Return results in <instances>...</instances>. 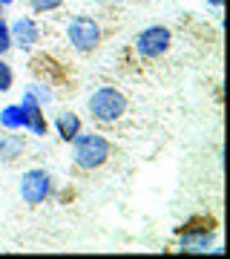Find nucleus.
Wrapping results in <instances>:
<instances>
[{
    "instance_id": "obj_1",
    "label": "nucleus",
    "mask_w": 230,
    "mask_h": 259,
    "mask_svg": "<svg viewBox=\"0 0 230 259\" xmlns=\"http://www.w3.org/2000/svg\"><path fill=\"white\" fill-rule=\"evenodd\" d=\"M69 144H72V164L78 170H86V173L104 167L112 156V141L101 133H83L81 130Z\"/></svg>"
},
{
    "instance_id": "obj_2",
    "label": "nucleus",
    "mask_w": 230,
    "mask_h": 259,
    "mask_svg": "<svg viewBox=\"0 0 230 259\" xmlns=\"http://www.w3.org/2000/svg\"><path fill=\"white\" fill-rule=\"evenodd\" d=\"M86 107H89V115L98 124H115V121L124 118V112H127V95L121 93L118 87H98L95 93L89 95V101H86Z\"/></svg>"
},
{
    "instance_id": "obj_3",
    "label": "nucleus",
    "mask_w": 230,
    "mask_h": 259,
    "mask_svg": "<svg viewBox=\"0 0 230 259\" xmlns=\"http://www.w3.org/2000/svg\"><path fill=\"white\" fill-rule=\"evenodd\" d=\"M66 40H69V47L83 52V55L86 52H95L98 44H101V26H98V20L86 18V15L72 18L69 26H66Z\"/></svg>"
},
{
    "instance_id": "obj_4",
    "label": "nucleus",
    "mask_w": 230,
    "mask_h": 259,
    "mask_svg": "<svg viewBox=\"0 0 230 259\" xmlns=\"http://www.w3.org/2000/svg\"><path fill=\"white\" fill-rule=\"evenodd\" d=\"M18 193L20 199L29 204V207H37V204H43L52 193V176H49V170L43 167H32L26 170L18 182Z\"/></svg>"
},
{
    "instance_id": "obj_5",
    "label": "nucleus",
    "mask_w": 230,
    "mask_h": 259,
    "mask_svg": "<svg viewBox=\"0 0 230 259\" xmlns=\"http://www.w3.org/2000/svg\"><path fill=\"white\" fill-rule=\"evenodd\" d=\"M181 250L187 253H207L213 245V236H216V222L213 219H190V222L184 225L181 231Z\"/></svg>"
},
{
    "instance_id": "obj_6",
    "label": "nucleus",
    "mask_w": 230,
    "mask_h": 259,
    "mask_svg": "<svg viewBox=\"0 0 230 259\" xmlns=\"http://www.w3.org/2000/svg\"><path fill=\"white\" fill-rule=\"evenodd\" d=\"M135 52L141 58H147V61H156V58L167 55L170 47H173V32L167 26H147L141 29L135 35Z\"/></svg>"
},
{
    "instance_id": "obj_7",
    "label": "nucleus",
    "mask_w": 230,
    "mask_h": 259,
    "mask_svg": "<svg viewBox=\"0 0 230 259\" xmlns=\"http://www.w3.org/2000/svg\"><path fill=\"white\" fill-rule=\"evenodd\" d=\"M20 110H23V130H29L32 136H46V133H49V121H46V112H43L46 107H40L35 98H29V95L23 93Z\"/></svg>"
},
{
    "instance_id": "obj_8",
    "label": "nucleus",
    "mask_w": 230,
    "mask_h": 259,
    "mask_svg": "<svg viewBox=\"0 0 230 259\" xmlns=\"http://www.w3.org/2000/svg\"><path fill=\"white\" fill-rule=\"evenodd\" d=\"M9 32H12V47H20L23 52L40 40V29H37L35 18H23L20 15L15 23H9Z\"/></svg>"
},
{
    "instance_id": "obj_9",
    "label": "nucleus",
    "mask_w": 230,
    "mask_h": 259,
    "mask_svg": "<svg viewBox=\"0 0 230 259\" xmlns=\"http://www.w3.org/2000/svg\"><path fill=\"white\" fill-rule=\"evenodd\" d=\"M81 130H83L81 115H78V112H72V110H64V112L55 118V133L61 136V141H66V144H69V141H72L78 133H81Z\"/></svg>"
},
{
    "instance_id": "obj_10",
    "label": "nucleus",
    "mask_w": 230,
    "mask_h": 259,
    "mask_svg": "<svg viewBox=\"0 0 230 259\" xmlns=\"http://www.w3.org/2000/svg\"><path fill=\"white\" fill-rule=\"evenodd\" d=\"M26 141L18 130H6V136H0V158L3 161H15L18 156H23Z\"/></svg>"
},
{
    "instance_id": "obj_11",
    "label": "nucleus",
    "mask_w": 230,
    "mask_h": 259,
    "mask_svg": "<svg viewBox=\"0 0 230 259\" xmlns=\"http://www.w3.org/2000/svg\"><path fill=\"white\" fill-rule=\"evenodd\" d=\"M0 127L3 130H23V110H20V104H6L0 110Z\"/></svg>"
},
{
    "instance_id": "obj_12",
    "label": "nucleus",
    "mask_w": 230,
    "mask_h": 259,
    "mask_svg": "<svg viewBox=\"0 0 230 259\" xmlns=\"http://www.w3.org/2000/svg\"><path fill=\"white\" fill-rule=\"evenodd\" d=\"M23 93L29 95V98H35L40 107H46V104H52V90L46 87V83H29Z\"/></svg>"
},
{
    "instance_id": "obj_13",
    "label": "nucleus",
    "mask_w": 230,
    "mask_h": 259,
    "mask_svg": "<svg viewBox=\"0 0 230 259\" xmlns=\"http://www.w3.org/2000/svg\"><path fill=\"white\" fill-rule=\"evenodd\" d=\"M12 87H15V72H12V66L0 55V93H9Z\"/></svg>"
},
{
    "instance_id": "obj_14",
    "label": "nucleus",
    "mask_w": 230,
    "mask_h": 259,
    "mask_svg": "<svg viewBox=\"0 0 230 259\" xmlns=\"http://www.w3.org/2000/svg\"><path fill=\"white\" fill-rule=\"evenodd\" d=\"M29 6H32V12H37V15H46V12L61 9L64 0H29Z\"/></svg>"
},
{
    "instance_id": "obj_15",
    "label": "nucleus",
    "mask_w": 230,
    "mask_h": 259,
    "mask_svg": "<svg viewBox=\"0 0 230 259\" xmlns=\"http://www.w3.org/2000/svg\"><path fill=\"white\" fill-rule=\"evenodd\" d=\"M12 49V32H9V23L0 18V55H6Z\"/></svg>"
},
{
    "instance_id": "obj_16",
    "label": "nucleus",
    "mask_w": 230,
    "mask_h": 259,
    "mask_svg": "<svg viewBox=\"0 0 230 259\" xmlns=\"http://www.w3.org/2000/svg\"><path fill=\"white\" fill-rule=\"evenodd\" d=\"M207 3H210V6H216V9H219L221 3H224V0H207Z\"/></svg>"
},
{
    "instance_id": "obj_17",
    "label": "nucleus",
    "mask_w": 230,
    "mask_h": 259,
    "mask_svg": "<svg viewBox=\"0 0 230 259\" xmlns=\"http://www.w3.org/2000/svg\"><path fill=\"white\" fill-rule=\"evenodd\" d=\"M0 3H3V6H12V3H15V0H0Z\"/></svg>"
},
{
    "instance_id": "obj_18",
    "label": "nucleus",
    "mask_w": 230,
    "mask_h": 259,
    "mask_svg": "<svg viewBox=\"0 0 230 259\" xmlns=\"http://www.w3.org/2000/svg\"><path fill=\"white\" fill-rule=\"evenodd\" d=\"M3 9H6V6H3V3H0V18H3Z\"/></svg>"
}]
</instances>
